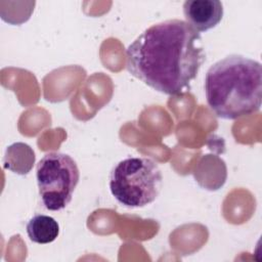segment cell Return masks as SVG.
<instances>
[{
	"label": "cell",
	"instance_id": "obj_1",
	"mask_svg": "<svg viewBox=\"0 0 262 262\" xmlns=\"http://www.w3.org/2000/svg\"><path fill=\"white\" fill-rule=\"evenodd\" d=\"M205 59L200 33L176 18L150 26L126 49L127 71L167 95L188 88Z\"/></svg>",
	"mask_w": 262,
	"mask_h": 262
},
{
	"label": "cell",
	"instance_id": "obj_2",
	"mask_svg": "<svg viewBox=\"0 0 262 262\" xmlns=\"http://www.w3.org/2000/svg\"><path fill=\"white\" fill-rule=\"evenodd\" d=\"M209 107L223 120H236L258 112L262 101V66L230 54L209 68L205 77Z\"/></svg>",
	"mask_w": 262,
	"mask_h": 262
},
{
	"label": "cell",
	"instance_id": "obj_3",
	"mask_svg": "<svg viewBox=\"0 0 262 262\" xmlns=\"http://www.w3.org/2000/svg\"><path fill=\"white\" fill-rule=\"evenodd\" d=\"M113 196L128 208H142L159 196L163 176L159 165L145 157H128L111 171L108 179Z\"/></svg>",
	"mask_w": 262,
	"mask_h": 262
},
{
	"label": "cell",
	"instance_id": "obj_4",
	"mask_svg": "<svg viewBox=\"0 0 262 262\" xmlns=\"http://www.w3.org/2000/svg\"><path fill=\"white\" fill-rule=\"evenodd\" d=\"M36 179L44 207L49 211H60L71 203L79 183L80 172L71 156L50 151L37 164Z\"/></svg>",
	"mask_w": 262,
	"mask_h": 262
},
{
	"label": "cell",
	"instance_id": "obj_5",
	"mask_svg": "<svg viewBox=\"0 0 262 262\" xmlns=\"http://www.w3.org/2000/svg\"><path fill=\"white\" fill-rule=\"evenodd\" d=\"M185 21L196 32L215 28L223 17V5L218 0H187L183 3Z\"/></svg>",
	"mask_w": 262,
	"mask_h": 262
},
{
	"label": "cell",
	"instance_id": "obj_6",
	"mask_svg": "<svg viewBox=\"0 0 262 262\" xmlns=\"http://www.w3.org/2000/svg\"><path fill=\"white\" fill-rule=\"evenodd\" d=\"M35 159V152L29 144L15 142L6 148L3 167L15 174L26 175L32 170Z\"/></svg>",
	"mask_w": 262,
	"mask_h": 262
},
{
	"label": "cell",
	"instance_id": "obj_7",
	"mask_svg": "<svg viewBox=\"0 0 262 262\" xmlns=\"http://www.w3.org/2000/svg\"><path fill=\"white\" fill-rule=\"evenodd\" d=\"M26 230L29 238L36 244L45 245L55 241L59 234L57 221L48 215L37 214L27 223Z\"/></svg>",
	"mask_w": 262,
	"mask_h": 262
}]
</instances>
